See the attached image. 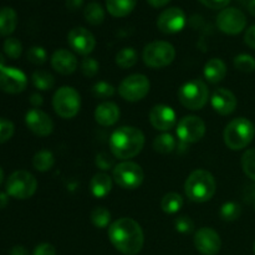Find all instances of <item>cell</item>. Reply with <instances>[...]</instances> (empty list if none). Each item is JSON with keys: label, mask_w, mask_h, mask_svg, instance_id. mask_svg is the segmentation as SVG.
I'll list each match as a JSON object with an SVG mask.
<instances>
[{"label": "cell", "mask_w": 255, "mask_h": 255, "mask_svg": "<svg viewBox=\"0 0 255 255\" xmlns=\"http://www.w3.org/2000/svg\"><path fill=\"white\" fill-rule=\"evenodd\" d=\"M186 25V14L181 7H168L157 17V27L163 34H176Z\"/></svg>", "instance_id": "obj_16"}, {"label": "cell", "mask_w": 255, "mask_h": 255, "mask_svg": "<svg viewBox=\"0 0 255 255\" xmlns=\"http://www.w3.org/2000/svg\"><path fill=\"white\" fill-rule=\"evenodd\" d=\"M115 61H116L117 66L121 67L122 70L131 69L138 61V54H137V51L133 47H124V49H121L116 54Z\"/></svg>", "instance_id": "obj_28"}, {"label": "cell", "mask_w": 255, "mask_h": 255, "mask_svg": "<svg viewBox=\"0 0 255 255\" xmlns=\"http://www.w3.org/2000/svg\"><path fill=\"white\" fill-rule=\"evenodd\" d=\"M254 134V125L246 117H238L232 120L224 128V143L232 151H241L251 144Z\"/></svg>", "instance_id": "obj_4"}, {"label": "cell", "mask_w": 255, "mask_h": 255, "mask_svg": "<svg viewBox=\"0 0 255 255\" xmlns=\"http://www.w3.org/2000/svg\"><path fill=\"white\" fill-rule=\"evenodd\" d=\"M211 105L212 109L217 114L222 115V116H228L236 111L238 101H237L236 95L231 90L221 87V89H217L212 95Z\"/></svg>", "instance_id": "obj_19"}, {"label": "cell", "mask_w": 255, "mask_h": 255, "mask_svg": "<svg viewBox=\"0 0 255 255\" xmlns=\"http://www.w3.org/2000/svg\"><path fill=\"white\" fill-rule=\"evenodd\" d=\"M31 81L39 91H49L55 86V77L44 70H36L31 75Z\"/></svg>", "instance_id": "obj_29"}, {"label": "cell", "mask_w": 255, "mask_h": 255, "mask_svg": "<svg viewBox=\"0 0 255 255\" xmlns=\"http://www.w3.org/2000/svg\"><path fill=\"white\" fill-rule=\"evenodd\" d=\"M253 251H254V254H255V242H254V246H253Z\"/></svg>", "instance_id": "obj_56"}, {"label": "cell", "mask_w": 255, "mask_h": 255, "mask_svg": "<svg viewBox=\"0 0 255 255\" xmlns=\"http://www.w3.org/2000/svg\"><path fill=\"white\" fill-rule=\"evenodd\" d=\"M217 26L224 34L238 35L246 29L247 17L237 7H226L217 16Z\"/></svg>", "instance_id": "obj_12"}, {"label": "cell", "mask_w": 255, "mask_h": 255, "mask_svg": "<svg viewBox=\"0 0 255 255\" xmlns=\"http://www.w3.org/2000/svg\"><path fill=\"white\" fill-rule=\"evenodd\" d=\"M67 42L72 51L82 56L90 55L96 47V39L94 34L82 26H76L70 30L67 34Z\"/></svg>", "instance_id": "obj_13"}, {"label": "cell", "mask_w": 255, "mask_h": 255, "mask_svg": "<svg viewBox=\"0 0 255 255\" xmlns=\"http://www.w3.org/2000/svg\"><path fill=\"white\" fill-rule=\"evenodd\" d=\"M137 0H106V7L115 17L127 16L136 7Z\"/></svg>", "instance_id": "obj_25"}, {"label": "cell", "mask_w": 255, "mask_h": 255, "mask_svg": "<svg viewBox=\"0 0 255 255\" xmlns=\"http://www.w3.org/2000/svg\"><path fill=\"white\" fill-rule=\"evenodd\" d=\"M151 82L143 74H132L125 77L119 86V95L128 102H138L148 95Z\"/></svg>", "instance_id": "obj_10"}, {"label": "cell", "mask_w": 255, "mask_h": 255, "mask_svg": "<svg viewBox=\"0 0 255 255\" xmlns=\"http://www.w3.org/2000/svg\"><path fill=\"white\" fill-rule=\"evenodd\" d=\"M219 214L224 222H234L241 217L242 208L236 202H227L221 207Z\"/></svg>", "instance_id": "obj_33"}, {"label": "cell", "mask_w": 255, "mask_h": 255, "mask_svg": "<svg viewBox=\"0 0 255 255\" xmlns=\"http://www.w3.org/2000/svg\"><path fill=\"white\" fill-rule=\"evenodd\" d=\"M253 206H254V209H255V201L253 202Z\"/></svg>", "instance_id": "obj_57"}, {"label": "cell", "mask_w": 255, "mask_h": 255, "mask_svg": "<svg viewBox=\"0 0 255 255\" xmlns=\"http://www.w3.org/2000/svg\"><path fill=\"white\" fill-rule=\"evenodd\" d=\"M80 67H81L82 75L86 77H90V79L96 76L100 71V64L97 62L96 59H94V57H85L81 61Z\"/></svg>", "instance_id": "obj_38"}, {"label": "cell", "mask_w": 255, "mask_h": 255, "mask_svg": "<svg viewBox=\"0 0 255 255\" xmlns=\"http://www.w3.org/2000/svg\"><path fill=\"white\" fill-rule=\"evenodd\" d=\"M52 107L61 119H74L81 109V96L74 87L62 86L57 89L52 96Z\"/></svg>", "instance_id": "obj_6"}, {"label": "cell", "mask_w": 255, "mask_h": 255, "mask_svg": "<svg viewBox=\"0 0 255 255\" xmlns=\"http://www.w3.org/2000/svg\"><path fill=\"white\" fill-rule=\"evenodd\" d=\"M242 168L244 173L255 181V148L247 149L242 156Z\"/></svg>", "instance_id": "obj_36"}, {"label": "cell", "mask_w": 255, "mask_h": 255, "mask_svg": "<svg viewBox=\"0 0 255 255\" xmlns=\"http://www.w3.org/2000/svg\"><path fill=\"white\" fill-rule=\"evenodd\" d=\"M152 146H153L154 151L158 152V153L168 154L173 152L174 148H176V139H174L172 134L163 132V133L159 134V136H157L153 139Z\"/></svg>", "instance_id": "obj_30"}, {"label": "cell", "mask_w": 255, "mask_h": 255, "mask_svg": "<svg viewBox=\"0 0 255 255\" xmlns=\"http://www.w3.org/2000/svg\"><path fill=\"white\" fill-rule=\"evenodd\" d=\"M96 166L99 167L101 171H109V169L114 168V158L111 156H109L107 153L105 152H101L96 156V161H95Z\"/></svg>", "instance_id": "obj_42"}, {"label": "cell", "mask_w": 255, "mask_h": 255, "mask_svg": "<svg viewBox=\"0 0 255 255\" xmlns=\"http://www.w3.org/2000/svg\"><path fill=\"white\" fill-rule=\"evenodd\" d=\"M183 197L176 192H169L164 194L161 199V208L167 214H176L183 208Z\"/></svg>", "instance_id": "obj_26"}, {"label": "cell", "mask_w": 255, "mask_h": 255, "mask_svg": "<svg viewBox=\"0 0 255 255\" xmlns=\"http://www.w3.org/2000/svg\"><path fill=\"white\" fill-rule=\"evenodd\" d=\"M25 124L27 128L39 137H47L54 131L52 119L40 109H31L25 115Z\"/></svg>", "instance_id": "obj_17"}, {"label": "cell", "mask_w": 255, "mask_h": 255, "mask_svg": "<svg viewBox=\"0 0 255 255\" xmlns=\"http://www.w3.org/2000/svg\"><path fill=\"white\" fill-rule=\"evenodd\" d=\"M51 66L59 74L71 75L77 70L79 61L70 50L59 49L51 55Z\"/></svg>", "instance_id": "obj_20"}, {"label": "cell", "mask_w": 255, "mask_h": 255, "mask_svg": "<svg viewBox=\"0 0 255 255\" xmlns=\"http://www.w3.org/2000/svg\"><path fill=\"white\" fill-rule=\"evenodd\" d=\"M176 59V49L168 41L157 40L144 46L142 60L151 69H163L171 65Z\"/></svg>", "instance_id": "obj_5"}, {"label": "cell", "mask_w": 255, "mask_h": 255, "mask_svg": "<svg viewBox=\"0 0 255 255\" xmlns=\"http://www.w3.org/2000/svg\"><path fill=\"white\" fill-rule=\"evenodd\" d=\"M84 16L91 25H101L105 20V10L99 2H90L85 6Z\"/></svg>", "instance_id": "obj_31"}, {"label": "cell", "mask_w": 255, "mask_h": 255, "mask_svg": "<svg viewBox=\"0 0 255 255\" xmlns=\"http://www.w3.org/2000/svg\"><path fill=\"white\" fill-rule=\"evenodd\" d=\"M244 42L251 49L255 50V25H252L246 31V34H244Z\"/></svg>", "instance_id": "obj_45"}, {"label": "cell", "mask_w": 255, "mask_h": 255, "mask_svg": "<svg viewBox=\"0 0 255 255\" xmlns=\"http://www.w3.org/2000/svg\"><path fill=\"white\" fill-rule=\"evenodd\" d=\"M246 201L247 202H251V203H253L255 201V184L253 186H249L248 188L246 189Z\"/></svg>", "instance_id": "obj_48"}, {"label": "cell", "mask_w": 255, "mask_h": 255, "mask_svg": "<svg viewBox=\"0 0 255 255\" xmlns=\"http://www.w3.org/2000/svg\"><path fill=\"white\" fill-rule=\"evenodd\" d=\"M234 67L244 74H251L255 70V59L252 55L239 54L234 57Z\"/></svg>", "instance_id": "obj_34"}, {"label": "cell", "mask_w": 255, "mask_h": 255, "mask_svg": "<svg viewBox=\"0 0 255 255\" xmlns=\"http://www.w3.org/2000/svg\"><path fill=\"white\" fill-rule=\"evenodd\" d=\"M112 179L122 189L133 191L143 183L144 173L138 163L132 161H122L112 169Z\"/></svg>", "instance_id": "obj_8"}, {"label": "cell", "mask_w": 255, "mask_h": 255, "mask_svg": "<svg viewBox=\"0 0 255 255\" xmlns=\"http://www.w3.org/2000/svg\"><path fill=\"white\" fill-rule=\"evenodd\" d=\"M174 228L182 234H189L194 231V223L189 217L181 216L174 221Z\"/></svg>", "instance_id": "obj_41"}, {"label": "cell", "mask_w": 255, "mask_h": 255, "mask_svg": "<svg viewBox=\"0 0 255 255\" xmlns=\"http://www.w3.org/2000/svg\"><path fill=\"white\" fill-rule=\"evenodd\" d=\"M120 107L115 102L105 101L100 104L95 110V121L104 127H111L120 120Z\"/></svg>", "instance_id": "obj_21"}, {"label": "cell", "mask_w": 255, "mask_h": 255, "mask_svg": "<svg viewBox=\"0 0 255 255\" xmlns=\"http://www.w3.org/2000/svg\"><path fill=\"white\" fill-rule=\"evenodd\" d=\"M147 1H148V4L153 7H162L164 6V5L168 4L171 0H147Z\"/></svg>", "instance_id": "obj_51"}, {"label": "cell", "mask_w": 255, "mask_h": 255, "mask_svg": "<svg viewBox=\"0 0 255 255\" xmlns=\"http://www.w3.org/2000/svg\"><path fill=\"white\" fill-rule=\"evenodd\" d=\"M203 75L204 79L211 82V84H219L227 76L226 62L222 59H218V57H213L204 65Z\"/></svg>", "instance_id": "obj_22"}, {"label": "cell", "mask_w": 255, "mask_h": 255, "mask_svg": "<svg viewBox=\"0 0 255 255\" xmlns=\"http://www.w3.org/2000/svg\"><path fill=\"white\" fill-rule=\"evenodd\" d=\"M178 100L181 105L191 111L202 110L209 100V90L202 80H192L182 85L178 90Z\"/></svg>", "instance_id": "obj_7"}, {"label": "cell", "mask_w": 255, "mask_h": 255, "mask_svg": "<svg viewBox=\"0 0 255 255\" xmlns=\"http://www.w3.org/2000/svg\"><path fill=\"white\" fill-rule=\"evenodd\" d=\"M5 188L9 197L22 201L34 196L37 189V181L30 172L19 169L10 174Z\"/></svg>", "instance_id": "obj_9"}, {"label": "cell", "mask_w": 255, "mask_h": 255, "mask_svg": "<svg viewBox=\"0 0 255 255\" xmlns=\"http://www.w3.org/2000/svg\"><path fill=\"white\" fill-rule=\"evenodd\" d=\"M217 191V182L207 169H196L184 182V193L194 203L211 201Z\"/></svg>", "instance_id": "obj_3"}, {"label": "cell", "mask_w": 255, "mask_h": 255, "mask_svg": "<svg viewBox=\"0 0 255 255\" xmlns=\"http://www.w3.org/2000/svg\"><path fill=\"white\" fill-rule=\"evenodd\" d=\"M176 132L178 138L184 143H197L206 134V124L201 117L189 115L179 120Z\"/></svg>", "instance_id": "obj_11"}, {"label": "cell", "mask_w": 255, "mask_h": 255, "mask_svg": "<svg viewBox=\"0 0 255 255\" xmlns=\"http://www.w3.org/2000/svg\"><path fill=\"white\" fill-rule=\"evenodd\" d=\"M10 255H29V252H27V249L25 247L16 246L11 249Z\"/></svg>", "instance_id": "obj_49"}, {"label": "cell", "mask_w": 255, "mask_h": 255, "mask_svg": "<svg viewBox=\"0 0 255 255\" xmlns=\"http://www.w3.org/2000/svg\"><path fill=\"white\" fill-rule=\"evenodd\" d=\"M6 66V61H5V56L2 54H0V70L4 69Z\"/></svg>", "instance_id": "obj_53"}, {"label": "cell", "mask_w": 255, "mask_h": 255, "mask_svg": "<svg viewBox=\"0 0 255 255\" xmlns=\"http://www.w3.org/2000/svg\"><path fill=\"white\" fill-rule=\"evenodd\" d=\"M90 218H91L92 224H94L96 228L104 229L110 227V222H111V213L107 208L105 207H95L92 209L91 214H90Z\"/></svg>", "instance_id": "obj_32"}, {"label": "cell", "mask_w": 255, "mask_h": 255, "mask_svg": "<svg viewBox=\"0 0 255 255\" xmlns=\"http://www.w3.org/2000/svg\"><path fill=\"white\" fill-rule=\"evenodd\" d=\"M114 179L105 172L96 173L90 181V191L95 198H105L112 189Z\"/></svg>", "instance_id": "obj_23"}, {"label": "cell", "mask_w": 255, "mask_h": 255, "mask_svg": "<svg viewBox=\"0 0 255 255\" xmlns=\"http://www.w3.org/2000/svg\"><path fill=\"white\" fill-rule=\"evenodd\" d=\"M9 204V194L6 192H0V209H4Z\"/></svg>", "instance_id": "obj_50"}, {"label": "cell", "mask_w": 255, "mask_h": 255, "mask_svg": "<svg viewBox=\"0 0 255 255\" xmlns=\"http://www.w3.org/2000/svg\"><path fill=\"white\" fill-rule=\"evenodd\" d=\"M204 6L209 7V9H214V10H218V9H226L227 5L231 2V0H199Z\"/></svg>", "instance_id": "obj_44"}, {"label": "cell", "mask_w": 255, "mask_h": 255, "mask_svg": "<svg viewBox=\"0 0 255 255\" xmlns=\"http://www.w3.org/2000/svg\"><path fill=\"white\" fill-rule=\"evenodd\" d=\"M5 55L11 60H17L22 54V45L16 37H7L2 45Z\"/></svg>", "instance_id": "obj_35"}, {"label": "cell", "mask_w": 255, "mask_h": 255, "mask_svg": "<svg viewBox=\"0 0 255 255\" xmlns=\"http://www.w3.org/2000/svg\"><path fill=\"white\" fill-rule=\"evenodd\" d=\"M2 182H4V171H2V168L0 167V186L2 184Z\"/></svg>", "instance_id": "obj_54"}, {"label": "cell", "mask_w": 255, "mask_h": 255, "mask_svg": "<svg viewBox=\"0 0 255 255\" xmlns=\"http://www.w3.org/2000/svg\"><path fill=\"white\" fill-rule=\"evenodd\" d=\"M55 164V156L49 149H41L36 152L32 158V166L39 172H49Z\"/></svg>", "instance_id": "obj_27"}, {"label": "cell", "mask_w": 255, "mask_h": 255, "mask_svg": "<svg viewBox=\"0 0 255 255\" xmlns=\"http://www.w3.org/2000/svg\"><path fill=\"white\" fill-rule=\"evenodd\" d=\"M247 7H248V11L251 12L253 16H255V0H251V1L247 4Z\"/></svg>", "instance_id": "obj_52"}, {"label": "cell", "mask_w": 255, "mask_h": 255, "mask_svg": "<svg viewBox=\"0 0 255 255\" xmlns=\"http://www.w3.org/2000/svg\"><path fill=\"white\" fill-rule=\"evenodd\" d=\"M239 1L243 2V4H246V5H247V4H248L249 1H251V0H239Z\"/></svg>", "instance_id": "obj_55"}, {"label": "cell", "mask_w": 255, "mask_h": 255, "mask_svg": "<svg viewBox=\"0 0 255 255\" xmlns=\"http://www.w3.org/2000/svg\"><path fill=\"white\" fill-rule=\"evenodd\" d=\"M116 92L114 85L109 84L106 81H99L92 86V95L100 100H106L112 97Z\"/></svg>", "instance_id": "obj_37"}, {"label": "cell", "mask_w": 255, "mask_h": 255, "mask_svg": "<svg viewBox=\"0 0 255 255\" xmlns=\"http://www.w3.org/2000/svg\"><path fill=\"white\" fill-rule=\"evenodd\" d=\"M15 132V126L10 120L0 117V144L5 143L12 137Z\"/></svg>", "instance_id": "obj_40"}, {"label": "cell", "mask_w": 255, "mask_h": 255, "mask_svg": "<svg viewBox=\"0 0 255 255\" xmlns=\"http://www.w3.org/2000/svg\"><path fill=\"white\" fill-rule=\"evenodd\" d=\"M149 122L157 131L167 132L177 124L176 111L167 105H154L149 111Z\"/></svg>", "instance_id": "obj_18"}, {"label": "cell", "mask_w": 255, "mask_h": 255, "mask_svg": "<svg viewBox=\"0 0 255 255\" xmlns=\"http://www.w3.org/2000/svg\"><path fill=\"white\" fill-rule=\"evenodd\" d=\"M27 86V77L25 72L17 67L5 66L0 70V90L6 94H20Z\"/></svg>", "instance_id": "obj_14"}, {"label": "cell", "mask_w": 255, "mask_h": 255, "mask_svg": "<svg viewBox=\"0 0 255 255\" xmlns=\"http://www.w3.org/2000/svg\"><path fill=\"white\" fill-rule=\"evenodd\" d=\"M27 60L34 65H42L47 61V52L42 46H32L27 50Z\"/></svg>", "instance_id": "obj_39"}, {"label": "cell", "mask_w": 255, "mask_h": 255, "mask_svg": "<svg viewBox=\"0 0 255 255\" xmlns=\"http://www.w3.org/2000/svg\"><path fill=\"white\" fill-rule=\"evenodd\" d=\"M107 234L112 246L125 255H137L143 248V231L134 219L128 217L112 222Z\"/></svg>", "instance_id": "obj_1"}, {"label": "cell", "mask_w": 255, "mask_h": 255, "mask_svg": "<svg viewBox=\"0 0 255 255\" xmlns=\"http://www.w3.org/2000/svg\"><path fill=\"white\" fill-rule=\"evenodd\" d=\"M32 255H56V249L50 243H41L34 249Z\"/></svg>", "instance_id": "obj_43"}, {"label": "cell", "mask_w": 255, "mask_h": 255, "mask_svg": "<svg viewBox=\"0 0 255 255\" xmlns=\"http://www.w3.org/2000/svg\"><path fill=\"white\" fill-rule=\"evenodd\" d=\"M30 104H31V106L34 107V109H39V107L42 106V104H44V99H42L41 95L35 92V94H32L31 96H30Z\"/></svg>", "instance_id": "obj_46"}, {"label": "cell", "mask_w": 255, "mask_h": 255, "mask_svg": "<svg viewBox=\"0 0 255 255\" xmlns=\"http://www.w3.org/2000/svg\"><path fill=\"white\" fill-rule=\"evenodd\" d=\"M194 247L202 255H217L222 248L221 236L213 228L203 227L194 234Z\"/></svg>", "instance_id": "obj_15"}, {"label": "cell", "mask_w": 255, "mask_h": 255, "mask_svg": "<svg viewBox=\"0 0 255 255\" xmlns=\"http://www.w3.org/2000/svg\"><path fill=\"white\" fill-rule=\"evenodd\" d=\"M84 4V0H66V7L71 11L80 9Z\"/></svg>", "instance_id": "obj_47"}, {"label": "cell", "mask_w": 255, "mask_h": 255, "mask_svg": "<svg viewBox=\"0 0 255 255\" xmlns=\"http://www.w3.org/2000/svg\"><path fill=\"white\" fill-rule=\"evenodd\" d=\"M144 134L133 126H122L115 129L110 136V151L115 158L129 161L141 153L144 147Z\"/></svg>", "instance_id": "obj_2"}, {"label": "cell", "mask_w": 255, "mask_h": 255, "mask_svg": "<svg viewBox=\"0 0 255 255\" xmlns=\"http://www.w3.org/2000/svg\"><path fill=\"white\" fill-rule=\"evenodd\" d=\"M17 25V15L12 7L0 9V36H9L15 31Z\"/></svg>", "instance_id": "obj_24"}]
</instances>
